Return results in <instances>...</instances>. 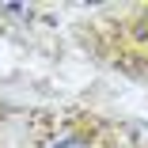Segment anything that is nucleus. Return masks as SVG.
<instances>
[{
  "mask_svg": "<svg viewBox=\"0 0 148 148\" xmlns=\"http://www.w3.org/2000/svg\"><path fill=\"white\" fill-rule=\"evenodd\" d=\"M49 148H99V140H95V129L91 125H72L65 133H57L49 140Z\"/></svg>",
  "mask_w": 148,
  "mask_h": 148,
  "instance_id": "nucleus-1",
  "label": "nucleus"
}]
</instances>
